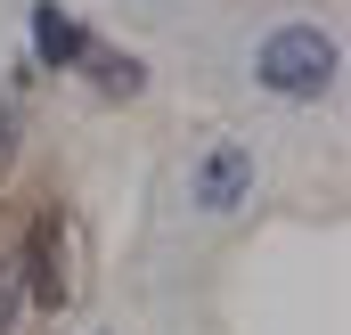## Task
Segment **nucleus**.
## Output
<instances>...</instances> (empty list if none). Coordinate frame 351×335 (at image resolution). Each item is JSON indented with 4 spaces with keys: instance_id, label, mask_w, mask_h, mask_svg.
<instances>
[{
    "instance_id": "obj_5",
    "label": "nucleus",
    "mask_w": 351,
    "mask_h": 335,
    "mask_svg": "<svg viewBox=\"0 0 351 335\" xmlns=\"http://www.w3.org/2000/svg\"><path fill=\"white\" fill-rule=\"evenodd\" d=\"M8 139H16V106L0 98V164H8Z\"/></svg>"
},
{
    "instance_id": "obj_6",
    "label": "nucleus",
    "mask_w": 351,
    "mask_h": 335,
    "mask_svg": "<svg viewBox=\"0 0 351 335\" xmlns=\"http://www.w3.org/2000/svg\"><path fill=\"white\" fill-rule=\"evenodd\" d=\"M8 319H16V286H0V335H8Z\"/></svg>"
},
{
    "instance_id": "obj_3",
    "label": "nucleus",
    "mask_w": 351,
    "mask_h": 335,
    "mask_svg": "<svg viewBox=\"0 0 351 335\" xmlns=\"http://www.w3.org/2000/svg\"><path fill=\"white\" fill-rule=\"evenodd\" d=\"M82 49H90V33L58 8V0H41V8H33V58H41V66H82Z\"/></svg>"
},
{
    "instance_id": "obj_1",
    "label": "nucleus",
    "mask_w": 351,
    "mask_h": 335,
    "mask_svg": "<svg viewBox=\"0 0 351 335\" xmlns=\"http://www.w3.org/2000/svg\"><path fill=\"white\" fill-rule=\"evenodd\" d=\"M254 74H262V90H278V98H319V90L335 82V41H327L319 25H278L262 41V58H254Z\"/></svg>"
},
{
    "instance_id": "obj_2",
    "label": "nucleus",
    "mask_w": 351,
    "mask_h": 335,
    "mask_svg": "<svg viewBox=\"0 0 351 335\" xmlns=\"http://www.w3.org/2000/svg\"><path fill=\"white\" fill-rule=\"evenodd\" d=\"M245 188H254V148H245V139H221V148L196 164V180H188V196H196L204 213H237Z\"/></svg>"
},
{
    "instance_id": "obj_4",
    "label": "nucleus",
    "mask_w": 351,
    "mask_h": 335,
    "mask_svg": "<svg viewBox=\"0 0 351 335\" xmlns=\"http://www.w3.org/2000/svg\"><path fill=\"white\" fill-rule=\"evenodd\" d=\"M82 58H90V66H98V82H106V90H123V98H131V90L147 82V74H139L131 58H106V49H82Z\"/></svg>"
}]
</instances>
